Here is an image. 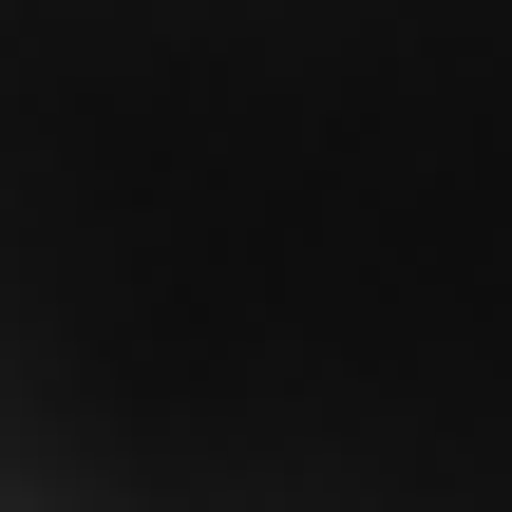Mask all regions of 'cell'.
<instances>
[{"instance_id":"6da1fadb","label":"cell","mask_w":512,"mask_h":512,"mask_svg":"<svg viewBox=\"0 0 512 512\" xmlns=\"http://www.w3.org/2000/svg\"><path fill=\"white\" fill-rule=\"evenodd\" d=\"M0 512H512V0H0Z\"/></svg>"}]
</instances>
